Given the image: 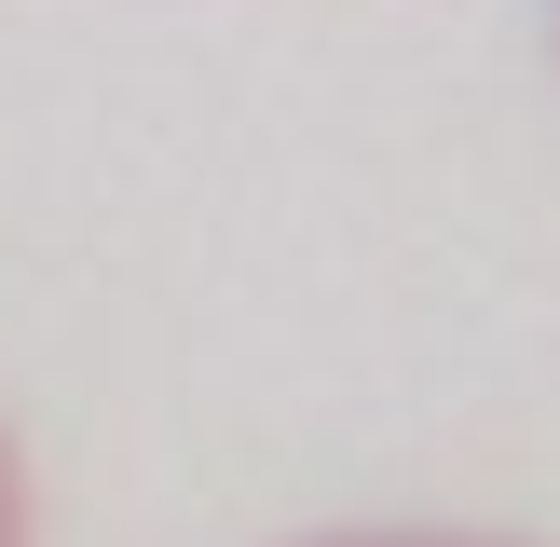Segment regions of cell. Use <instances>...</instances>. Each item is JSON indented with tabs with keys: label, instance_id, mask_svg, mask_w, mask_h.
Returning a JSON list of instances; mask_svg holds the SVG:
<instances>
[{
	"label": "cell",
	"instance_id": "7a4b0ae2",
	"mask_svg": "<svg viewBox=\"0 0 560 547\" xmlns=\"http://www.w3.org/2000/svg\"><path fill=\"white\" fill-rule=\"evenodd\" d=\"M315 547H506V534H315Z\"/></svg>",
	"mask_w": 560,
	"mask_h": 547
},
{
	"label": "cell",
	"instance_id": "6da1fadb",
	"mask_svg": "<svg viewBox=\"0 0 560 547\" xmlns=\"http://www.w3.org/2000/svg\"><path fill=\"white\" fill-rule=\"evenodd\" d=\"M0 547H27V465H14V438H0Z\"/></svg>",
	"mask_w": 560,
	"mask_h": 547
}]
</instances>
